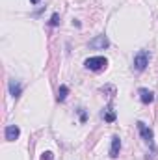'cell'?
<instances>
[{
    "label": "cell",
    "mask_w": 158,
    "mask_h": 160,
    "mask_svg": "<svg viewBox=\"0 0 158 160\" xmlns=\"http://www.w3.org/2000/svg\"><path fill=\"white\" fill-rule=\"evenodd\" d=\"M104 119L108 121V123H112V121H116V114L110 110V112H106V116H104Z\"/></svg>",
    "instance_id": "8fae6325"
},
{
    "label": "cell",
    "mask_w": 158,
    "mask_h": 160,
    "mask_svg": "<svg viewBox=\"0 0 158 160\" xmlns=\"http://www.w3.org/2000/svg\"><path fill=\"white\" fill-rule=\"evenodd\" d=\"M119 151H121V140H119V136H114L112 138V147H110V157L117 158Z\"/></svg>",
    "instance_id": "52a82bcc"
},
{
    "label": "cell",
    "mask_w": 158,
    "mask_h": 160,
    "mask_svg": "<svg viewBox=\"0 0 158 160\" xmlns=\"http://www.w3.org/2000/svg\"><path fill=\"white\" fill-rule=\"evenodd\" d=\"M30 2H32V4H39V0H30Z\"/></svg>",
    "instance_id": "4fadbf2b"
},
{
    "label": "cell",
    "mask_w": 158,
    "mask_h": 160,
    "mask_svg": "<svg viewBox=\"0 0 158 160\" xmlns=\"http://www.w3.org/2000/svg\"><path fill=\"white\" fill-rule=\"evenodd\" d=\"M52 158H54V155H52L50 151H45V153L41 155V160H52Z\"/></svg>",
    "instance_id": "7c38bea8"
},
{
    "label": "cell",
    "mask_w": 158,
    "mask_h": 160,
    "mask_svg": "<svg viewBox=\"0 0 158 160\" xmlns=\"http://www.w3.org/2000/svg\"><path fill=\"white\" fill-rule=\"evenodd\" d=\"M138 130H140L141 138H143V140H147V142H151V140H153V136H155V134H153V130H151L143 121H138Z\"/></svg>",
    "instance_id": "5b68a950"
},
{
    "label": "cell",
    "mask_w": 158,
    "mask_h": 160,
    "mask_svg": "<svg viewBox=\"0 0 158 160\" xmlns=\"http://www.w3.org/2000/svg\"><path fill=\"white\" fill-rule=\"evenodd\" d=\"M67 95H69V88H67L65 84H62V86L58 88V101L63 102V101L67 99Z\"/></svg>",
    "instance_id": "9c48e42d"
},
{
    "label": "cell",
    "mask_w": 158,
    "mask_h": 160,
    "mask_svg": "<svg viewBox=\"0 0 158 160\" xmlns=\"http://www.w3.org/2000/svg\"><path fill=\"white\" fill-rule=\"evenodd\" d=\"M149 58H151V56H149L147 50H140V52L134 56V69L140 71V73L145 71V67L149 65Z\"/></svg>",
    "instance_id": "7a4b0ae2"
},
{
    "label": "cell",
    "mask_w": 158,
    "mask_h": 160,
    "mask_svg": "<svg viewBox=\"0 0 158 160\" xmlns=\"http://www.w3.org/2000/svg\"><path fill=\"white\" fill-rule=\"evenodd\" d=\"M84 65H86V69H89V71H101V69H106L108 60H106L104 56H91V58H87V60L84 62Z\"/></svg>",
    "instance_id": "6da1fadb"
},
{
    "label": "cell",
    "mask_w": 158,
    "mask_h": 160,
    "mask_svg": "<svg viewBox=\"0 0 158 160\" xmlns=\"http://www.w3.org/2000/svg\"><path fill=\"white\" fill-rule=\"evenodd\" d=\"M48 24H50V26H58V24H60V15L54 13V15L50 17V21H48Z\"/></svg>",
    "instance_id": "30bf717a"
},
{
    "label": "cell",
    "mask_w": 158,
    "mask_h": 160,
    "mask_svg": "<svg viewBox=\"0 0 158 160\" xmlns=\"http://www.w3.org/2000/svg\"><path fill=\"white\" fill-rule=\"evenodd\" d=\"M4 134H6V140H7V142H15V140L21 136V128H19L17 125H9V127H6Z\"/></svg>",
    "instance_id": "277c9868"
},
{
    "label": "cell",
    "mask_w": 158,
    "mask_h": 160,
    "mask_svg": "<svg viewBox=\"0 0 158 160\" xmlns=\"http://www.w3.org/2000/svg\"><path fill=\"white\" fill-rule=\"evenodd\" d=\"M138 95H140V101H141L143 104H151V102L155 101V93H153L151 89H147V88H140V89H138Z\"/></svg>",
    "instance_id": "3957f363"
},
{
    "label": "cell",
    "mask_w": 158,
    "mask_h": 160,
    "mask_svg": "<svg viewBox=\"0 0 158 160\" xmlns=\"http://www.w3.org/2000/svg\"><path fill=\"white\" fill-rule=\"evenodd\" d=\"M21 91H22L21 84H19V82H15V80H11V82H9V93L17 99V97H21Z\"/></svg>",
    "instance_id": "ba28073f"
},
{
    "label": "cell",
    "mask_w": 158,
    "mask_h": 160,
    "mask_svg": "<svg viewBox=\"0 0 158 160\" xmlns=\"http://www.w3.org/2000/svg\"><path fill=\"white\" fill-rule=\"evenodd\" d=\"M108 45H110V41H108L106 36H99V38H95V39L89 41V47H91V48H106Z\"/></svg>",
    "instance_id": "8992f818"
}]
</instances>
